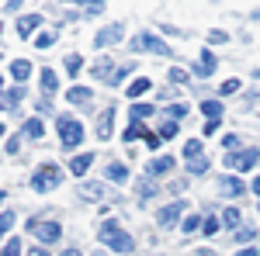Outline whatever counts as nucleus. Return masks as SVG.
I'll return each mask as SVG.
<instances>
[{"mask_svg": "<svg viewBox=\"0 0 260 256\" xmlns=\"http://www.w3.org/2000/svg\"><path fill=\"white\" fill-rule=\"evenodd\" d=\"M18 149H21V138L14 135V138H11V142H7V153H11V156H14V153H18Z\"/></svg>", "mask_w": 260, "mask_h": 256, "instance_id": "obj_38", "label": "nucleus"}, {"mask_svg": "<svg viewBox=\"0 0 260 256\" xmlns=\"http://www.w3.org/2000/svg\"><path fill=\"white\" fill-rule=\"evenodd\" d=\"M136 49L139 52H153V56H170V45H163L156 35H149V31H139L136 35Z\"/></svg>", "mask_w": 260, "mask_h": 256, "instance_id": "obj_5", "label": "nucleus"}, {"mask_svg": "<svg viewBox=\"0 0 260 256\" xmlns=\"http://www.w3.org/2000/svg\"><path fill=\"white\" fill-rule=\"evenodd\" d=\"M219 222L225 225V229H236V225H240V211H236V208H225Z\"/></svg>", "mask_w": 260, "mask_h": 256, "instance_id": "obj_22", "label": "nucleus"}, {"mask_svg": "<svg viewBox=\"0 0 260 256\" xmlns=\"http://www.w3.org/2000/svg\"><path fill=\"white\" fill-rule=\"evenodd\" d=\"M146 170H149L153 177H156V173H170V170H174V156H160V159H153V163H149Z\"/></svg>", "mask_w": 260, "mask_h": 256, "instance_id": "obj_15", "label": "nucleus"}, {"mask_svg": "<svg viewBox=\"0 0 260 256\" xmlns=\"http://www.w3.org/2000/svg\"><path fill=\"white\" fill-rule=\"evenodd\" d=\"M253 239H257L253 229H240V232H236V242H253Z\"/></svg>", "mask_w": 260, "mask_h": 256, "instance_id": "obj_31", "label": "nucleus"}, {"mask_svg": "<svg viewBox=\"0 0 260 256\" xmlns=\"http://www.w3.org/2000/svg\"><path fill=\"white\" fill-rule=\"evenodd\" d=\"M11 225H14V215H11V211H4V215H0V232H7Z\"/></svg>", "mask_w": 260, "mask_h": 256, "instance_id": "obj_33", "label": "nucleus"}, {"mask_svg": "<svg viewBox=\"0 0 260 256\" xmlns=\"http://www.w3.org/2000/svg\"><path fill=\"white\" fill-rule=\"evenodd\" d=\"M198 225H205L198 215H187V218H184V232H198Z\"/></svg>", "mask_w": 260, "mask_h": 256, "instance_id": "obj_29", "label": "nucleus"}, {"mask_svg": "<svg viewBox=\"0 0 260 256\" xmlns=\"http://www.w3.org/2000/svg\"><path fill=\"white\" fill-rule=\"evenodd\" d=\"M52 39H56V35H39V39H35V45H39V49H49V45H52Z\"/></svg>", "mask_w": 260, "mask_h": 256, "instance_id": "obj_37", "label": "nucleus"}, {"mask_svg": "<svg viewBox=\"0 0 260 256\" xmlns=\"http://www.w3.org/2000/svg\"><path fill=\"white\" fill-rule=\"evenodd\" d=\"M66 100L70 104H87V100H94V94H90V87H70L66 90Z\"/></svg>", "mask_w": 260, "mask_h": 256, "instance_id": "obj_10", "label": "nucleus"}, {"mask_svg": "<svg viewBox=\"0 0 260 256\" xmlns=\"http://www.w3.org/2000/svg\"><path fill=\"white\" fill-rule=\"evenodd\" d=\"M184 156H187V159H198V156H205V149H201V142H198V138H191V142L184 145Z\"/></svg>", "mask_w": 260, "mask_h": 256, "instance_id": "obj_24", "label": "nucleus"}, {"mask_svg": "<svg viewBox=\"0 0 260 256\" xmlns=\"http://www.w3.org/2000/svg\"><path fill=\"white\" fill-rule=\"evenodd\" d=\"M163 138H174L177 135V121H167V125H163V132H160Z\"/></svg>", "mask_w": 260, "mask_h": 256, "instance_id": "obj_32", "label": "nucleus"}, {"mask_svg": "<svg viewBox=\"0 0 260 256\" xmlns=\"http://www.w3.org/2000/svg\"><path fill=\"white\" fill-rule=\"evenodd\" d=\"M111 121H115V107L101 111V118H98V135L101 138H111Z\"/></svg>", "mask_w": 260, "mask_h": 256, "instance_id": "obj_11", "label": "nucleus"}, {"mask_svg": "<svg viewBox=\"0 0 260 256\" xmlns=\"http://www.w3.org/2000/svg\"><path fill=\"white\" fill-rule=\"evenodd\" d=\"M83 138V125L77 118H70V115H59V142L66 149H77Z\"/></svg>", "mask_w": 260, "mask_h": 256, "instance_id": "obj_2", "label": "nucleus"}, {"mask_svg": "<svg viewBox=\"0 0 260 256\" xmlns=\"http://www.w3.org/2000/svg\"><path fill=\"white\" fill-rule=\"evenodd\" d=\"M4 256H21V242L18 239H7V242H4Z\"/></svg>", "mask_w": 260, "mask_h": 256, "instance_id": "obj_28", "label": "nucleus"}, {"mask_svg": "<svg viewBox=\"0 0 260 256\" xmlns=\"http://www.w3.org/2000/svg\"><path fill=\"white\" fill-rule=\"evenodd\" d=\"M77 4H87V0H77Z\"/></svg>", "mask_w": 260, "mask_h": 256, "instance_id": "obj_49", "label": "nucleus"}, {"mask_svg": "<svg viewBox=\"0 0 260 256\" xmlns=\"http://www.w3.org/2000/svg\"><path fill=\"white\" fill-rule=\"evenodd\" d=\"M0 135H4V125H0Z\"/></svg>", "mask_w": 260, "mask_h": 256, "instance_id": "obj_47", "label": "nucleus"}, {"mask_svg": "<svg viewBox=\"0 0 260 256\" xmlns=\"http://www.w3.org/2000/svg\"><path fill=\"white\" fill-rule=\"evenodd\" d=\"M153 111H156L153 104H132V121H146Z\"/></svg>", "mask_w": 260, "mask_h": 256, "instance_id": "obj_19", "label": "nucleus"}, {"mask_svg": "<svg viewBox=\"0 0 260 256\" xmlns=\"http://www.w3.org/2000/svg\"><path fill=\"white\" fill-rule=\"evenodd\" d=\"M28 256H49V253H45V249H31Z\"/></svg>", "mask_w": 260, "mask_h": 256, "instance_id": "obj_43", "label": "nucleus"}, {"mask_svg": "<svg viewBox=\"0 0 260 256\" xmlns=\"http://www.w3.org/2000/svg\"><path fill=\"white\" fill-rule=\"evenodd\" d=\"M253 194H260V177H257V180H253Z\"/></svg>", "mask_w": 260, "mask_h": 256, "instance_id": "obj_45", "label": "nucleus"}, {"mask_svg": "<svg viewBox=\"0 0 260 256\" xmlns=\"http://www.w3.org/2000/svg\"><path fill=\"white\" fill-rule=\"evenodd\" d=\"M260 159L257 149H240V153H233V156H225V166L229 170H253V163Z\"/></svg>", "mask_w": 260, "mask_h": 256, "instance_id": "obj_6", "label": "nucleus"}, {"mask_svg": "<svg viewBox=\"0 0 260 256\" xmlns=\"http://www.w3.org/2000/svg\"><path fill=\"white\" fill-rule=\"evenodd\" d=\"M208 39H212V42H229V35H225V31H212Z\"/></svg>", "mask_w": 260, "mask_h": 256, "instance_id": "obj_41", "label": "nucleus"}, {"mask_svg": "<svg viewBox=\"0 0 260 256\" xmlns=\"http://www.w3.org/2000/svg\"><path fill=\"white\" fill-rule=\"evenodd\" d=\"M187 170H191V173H205V170H208V159H205V156L187 159Z\"/></svg>", "mask_w": 260, "mask_h": 256, "instance_id": "obj_26", "label": "nucleus"}, {"mask_svg": "<svg viewBox=\"0 0 260 256\" xmlns=\"http://www.w3.org/2000/svg\"><path fill=\"white\" fill-rule=\"evenodd\" d=\"M39 24H42V14H24V18H18V35H21V39H28Z\"/></svg>", "mask_w": 260, "mask_h": 256, "instance_id": "obj_9", "label": "nucleus"}, {"mask_svg": "<svg viewBox=\"0 0 260 256\" xmlns=\"http://www.w3.org/2000/svg\"><path fill=\"white\" fill-rule=\"evenodd\" d=\"M180 211H184V201H174V204H163L160 215H156V222H160L163 229H174L180 222Z\"/></svg>", "mask_w": 260, "mask_h": 256, "instance_id": "obj_8", "label": "nucleus"}, {"mask_svg": "<svg viewBox=\"0 0 260 256\" xmlns=\"http://www.w3.org/2000/svg\"><path fill=\"white\" fill-rule=\"evenodd\" d=\"M184 111H187L184 104H174V107H167V115H170V118H184Z\"/></svg>", "mask_w": 260, "mask_h": 256, "instance_id": "obj_36", "label": "nucleus"}, {"mask_svg": "<svg viewBox=\"0 0 260 256\" xmlns=\"http://www.w3.org/2000/svg\"><path fill=\"white\" fill-rule=\"evenodd\" d=\"M153 191H156L153 184H139V194H142V197H149V194H153Z\"/></svg>", "mask_w": 260, "mask_h": 256, "instance_id": "obj_40", "label": "nucleus"}, {"mask_svg": "<svg viewBox=\"0 0 260 256\" xmlns=\"http://www.w3.org/2000/svg\"><path fill=\"white\" fill-rule=\"evenodd\" d=\"M101 242H104L108 249H115V253H132V249H136V239L128 236L125 229H118L115 222H104V225H101Z\"/></svg>", "mask_w": 260, "mask_h": 256, "instance_id": "obj_1", "label": "nucleus"}, {"mask_svg": "<svg viewBox=\"0 0 260 256\" xmlns=\"http://www.w3.org/2000/svg\"><path fill=\"white\" fill-rule=\"evenodd\" d=\"M236 256H257V246H250V249H240Z\"/></svg>", "mask_w": 260, "mask_h": 256, "instance_id": "obj_42", "label": "nucleus"}, {"mask_svg": "<svg viewBox=\"0 0 260 256\" xmlns=\"http://www.w3.org/2000/svg\"><path fill=\"white\" fill-rule=\"evenodd\" d=\"M56 87H59V77L52 69H42V90L45 94H56Z\"/></svg>", "mask_w": 260, "mask_h": 256, "instance_id": "obj_17", "label": "nucleus"}, {"mask_svg": "<svg viewBox=\"0 0 260 256\" xmlns=\"http://www.w3.org/2000/svg\"><path fill=\"white\" fill-rule=\"evenodd\" d=\"M90 163H94V153H83V156H73V163H70V170H73L77 177H83V173L90 170Z\"/></svg>", "mask_w": 260, "mask_h": 256, "instance_id": "obj_13", "label": "nucleus"}, {"mask_svg": "<svg viewBox=\"0 0 260 256\" xmlns=\"http://www.w3.org/2000/svg\"><path fill=\"white\" fill-rule=\"evenodd\" d=\"M62 256H80V249H66V253H62Z\"/></svg>", "mask_w": 260, "mask_h": 256, "instance_id": "obj_44", "label": "nucleus"}, {"mask_svg": "<svg viewBox=\"0 0 260 256\" xmlns=\"http://www.w3.org/2000/svg\"><path fill=\"white\" fill-rule=\"evenodd\" d=\"M215 73V56L212 49H201V62H198V77H212Z\"/></svg>", "mask_w": 260, "mask_h": 256, "instance_id": "obj_12", "label": "nucleus"}, {"mask_svg": "<svg viewBox=\"0 0 260 256\" xmlns=\"http://www.w3.org/2000/svg\"><path fill=\"white\" fill-rule=\"evenodd\" d=\"M128 177V166H125V163H111V166H108V180H125Z\"/></svg>", "mask_w": 260, "mask_h": 256, "instance_id": "obj_23", "label": "nucleus"}, {"mask_svg": "<svg viewBox=\"0 0 260 256\" xmlns=\"http://www.w3.org/2000/svg\"><path fill=\"white\" fill-rule=\"evenodd\" d=\"M219 218H205V225H201V229H205V236H215V232H219Z\"/></svg>", "mask_w": 260, "mask_h": 256, "instance_id": "obj_30", "label": "nucleus"}, {"mask_svg": "<svg viewBox=\"0 0 260 256\" xmlns=\"http://www.w3.org/2000/svg\"><path fill=\"white\" fill-rule=\"evenodd\" d=\"M80 66H83V59L73 52V56H66V69H70V77H77L80 73Z\"/></svg>", "mask_w": 260, "mask_h": 256, "instance_id": "obj_25", "label": "nucleus"}, {"mask_svg": "<svg viewBox=\"0 0 260 256\" xmlns=\"http://www.w3.org/2000/svg\"><path fill=\"white\" fill-rule=\"evenodd\" d=\"M28 229H31V236L42 239V242H59V236H62L59 222H28Z\"/></svg>", "mask_w": 260, "mask_h": 256, "instance_id": "obj_4", "label": "nucleus"}, {"mask_svg": "<svg viewBox=\"0 0 260 256\" xmlns=\"http://www.w3.org/2000/svg\"><path fill=\"white\" fill-rule=\"evenodd\" d=\"M170 80H174V83H187V73H184V69H177V66H174V69H170Z\"/></svg>", "mask_w": 260, "mask_h": 256, "instance_id": "obj_35", "label": "nucleus"}, {"mask_svg": "<svg viewBox=\"0 0 260 256\" xmlns=\"http://www.w3.org/2000/svg\"><path fill=\"white\" fill-rule=\"evenodd\" d=\"M0 204H4V191H0Z\"/></svg>", "mask_w": 260, "mask_h": 256, "instance_id": "obj_46", "label": "nucleus"}, {"mask_svg": "<svg viewBox=\"0 0 260 256\" xmlns=\"http://www.w3.org/2000/svg\"><path fill=\"white\" fill-rule=\"evenodd\" d=\"M121 35H125V28L121 24H108V28H101L98 31V39H94V45L98 49H108V45H118Z\"/></svg>", "mask_w": 260, "mask_h": 256, "instance_id": "obj_7", "label": "nucleus"}, {"mask_svg": "<svg viewBox=\"0 0 260 256\" xmlns=\"http://www.w3.org/2000/svg\"><path fill=\"white\" fill-rule=\"evenodd\" d=\"M59 184H62V170H59V166H42V170L31 173V187L42 191V194L52 191V187H59Z\"/></svg>", "mask_w": 260, "mask_h": 256, "instance_id": "obj_3", "label": "nucleus"}, {"mask_svg": "<svg viewBox=\"0 0 260 256\" xmlns=\"http://www.w3.org/2000/svg\"><path fill=\"white\" fill-rule=\"evenodd\" d=\"M201 111L208 115V121H219V115H222V104H219V100H205V104H201Z\"/></svg>", "mask_w": 260, "mask_h": 256, "instance_id": "obj_21", "label": "nucleus"}, {"mask_svg": "<svg viewBox=\"0 0 260 256\" xmlns=\"http://www.w3.org/2000/svg\"><path fill=\"white\" fill-rule=\"evenodd\" d=\"M149 87H153V83H149V80H146V77L132 80V83H128V97H139V94H146Z\"/></svg>", "mask_w": 260, "mask_h": 256, "instance_id": "obj_18", "label": "nucleus"}, {"mask_svg": "<svg viewBox=\"0 0 260 256\" xmlns=\"http://www.w3.org/2000/svg\"><path fill=\"white\" fill-rule=\"evenodd\" d=\"M11 77L18 80V83H24V80L31 77V62H24V59H14V62H11Z\"/></svg>", "mask_w": 260, "mask_h": 256, "instance_id": "obj_14", "label": "nucleus"}, {"mask_svg": "<svg viewBox=\"0 0 260 256\" xmlns=\"http://www.w3.org/2000/svg\"><path fill=\"white\" fill-rule=\"evenodd\" d=\"M236 90H240V80H225L222 83V94H236Z\"/></svg>", "mask_w": 260, "mask_h": 256, "instance_id": "obj_34", "label": "nucleus"}, {"mask_svg": "<svg viewBox=\"0 0 260 256\" xmlns=\"http://www.w3.org/2000/svg\"><path fill=\"white\" fill-rule=\"evenodd\" d=\"M18 100H21V90H18V87H14V90H7V104H18Z\"/></svg>", "mask_w": 260, "mask_h": 256, "instance_id": "obj_39", "label": "nucleus"}, {"mask_svg": "<svg viewBox=\"0 0 260 256\" xmlns=\"http://www.w3.org/2000/svg\"><path fill=\"white\" fill-rule=\"evenodd\" d=\"M222 191H225L229 197H236V194H243L246 187H243V180H240V177H225V180H222Z\"/></svg>", "mask_w": 260, "mask_h": 256, "instance_id": "obj_16", "label": "nucleus"}, {"mask_svg": "<svg viewBox=\"0 0 260 256\" xmlns=\"http://www.w3.org/2000/svg\"><path fill=\"white\" fill-rule=\"evenodd\" d=\"M0 31H4V21H0Z\"/></svg>", "mask_w": 260, "mask_h": 256, "instance_id": "obj_48", "label": "nucleus"}, {"mask_svg": "<svg viewBox=\"0 0 260 256\" xmlns=\"http://www.w3.org/2000/svg\"><path fill=\"white\" fill-rule=\"evenodd\" d=\"M42 132H45V128H42L39 118H28V121H24V135H28V138H42Z\"/></svg>", "mask_w": 260, "mask_h": 256, "instance_id": "obj_20", "label": "nucleus"}, {"mask_svg": "<svg viewBox=\"0 0 260 256\" xmlns=\"http://www.w3.org/2000/svg\"><path fill=\"white\" fill-rule=\"evenodd\" d=\"M139 135H146V128H142L139 121H132V125L125 128V138H128V142H136V138H139Z\"/></svg>", "mask_w": 260, "mask_h": 256, "instance_id": "obj_27", "label": "nucleus"}]
</instances>
